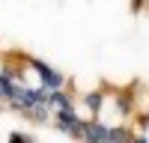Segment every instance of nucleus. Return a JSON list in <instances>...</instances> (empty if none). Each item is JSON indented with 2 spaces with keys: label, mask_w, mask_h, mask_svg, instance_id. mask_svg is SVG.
<instances>
[{
  "label": "nucleus",
  "mask_w": 149,
  "mask_h": 143,
  "mask_svg": "<svg viewBox=\"0 0 149 143\" xmlns=\"http://www.w3.org/2000/svg\"><path fill=\"white\" fill-rule=\"evenodd\" d=\"M81 104L86 107V113H90V116H102V107H104V92H102V90L84 92V95H81Z\"/></svg>",
  "instance_id": "obj_3"
},
{
  "label": "nucleus",
  "mask_w": 149,
  "mask_h": 143,
  "mask_svg": "<svg viewBox=\"0 0 149 143\" xmlns=\"http://www.w3.org/2000/svg\"><path fill=\"white\" fill-rule=\"evenodd\" d=\"M9 143H36V137L21 134V131H12V134H9Z\"/></svg>",
  "instance_id": "obj_4"
},
{
  "label": "nucleus",
  "mask_w": 149,
  "mask_h": 143,
  "mask_svg": "<svg viewBox=\"0 0 149 143\" xmlns=\"http://www.w3.org/2000/svg\"><path fill=\"white\" fill-rule=\"evenodd\" d=\"M24 63H27L30 69H36V75H39V87H45V90H63L66 83H69V78L63 75V72L51 69L48 63H42L39 57H27V54H24Z\"/></svg>",
  "instance_id": "obj_1"
},
{
  "label": "nucleus",
  "mask_w": 149,
  "mask_h": 143,
  "mask_svg": "<svg viewBox=\"0 0 149 143\" xmlns=\"http://www.w3.org/2000/svg\"><path fill=\"white\" fill-rule=\"evenodd\" d=\"M131 143H149V137H143V134H134V137H131Z\"/></svg>",
  "instance_id": "obj_5"
},
{
  "label": "nucleus",
  "mask_w": 149,
  "mask_h": 143,
  "mask_svg": "<svg viewBox=\"0 0 149 143\" xmlns=\"http://www.w3.org/2000/svg\"><path fill=\"white\" fill-rule=\"evenodd\" d=\"M51 122H54V128H57V131H63L66 137H72V140H81L84 116H81L78 110H57Z\"/></svg>",
  "instance_id": "obj_2"
}]
</instances>
